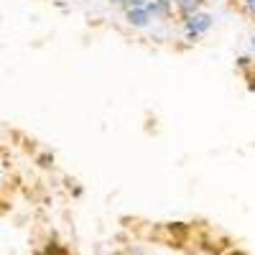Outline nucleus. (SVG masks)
<instances>
[{"instance_id": "obj_11", "label": "nucleus", "mask_w": 255, "mask_h": 255, "mask_svg": "<svg viewBox=\"0 0 255 255\" xmlns=\"http://www.w3.org/2000/svg\"><path fill=\"white\" fill-rule=\"evenodd\" d=\"M113 3H123V0H113Z\"/></svg>"}, {"instance_id": "obj_9", "label": "nucleus", "mask_w": 255, "mask_h": 255, "mask_svg": "<svg viewBox=\"0 0 255 255\" xmlns=\"http://www.w3.org/2000/svg\"><path fill=\"white\" fill-rule=\"evenodd\" d=\"M250 46H253V51H255V38H253V41H250Z\"/></svg>"}, {"instance_id": "obj_8", "label": "nucleus", "mask_w": 255, "mask_h": 255, "mask_svg": "<svg viewBox=\"0 0 255 255\" xmlns=\"http://www.w3.org/2000/svg\"><path fill=\"white\" fill-rule=\"evenodd\" d=\"M245 8H248L250 13H255V0H245Z\"/></svg>"}, {"instance_id": "obj_6", "label": "nucleus", "mask_w": 255, "mask_h": 255, "mask_svg": "<svg viewBox=\"0 0 255 255\" xmlns=\"http://www.w3.org/2000/svg\"><path fill=\"white\" fill-rule=\"evenodd\" d=\"M46 255H69V253L64 250V248H59V245H49L46 248Z\"/></svg>"}, {"instance_id": "obj_7", "label": "nucleus", "mask_w": 255, "mask_h": 255, "mask_svg": "<svg viewBox=\"0 0 255 255\" xmlns=\"http://www.w3.org/2000/svg\"><path fill=\"white\" fill-rule=\"evenodd\" d=\"M238 67H240V69H248V67H250V59H248V56H240V59H238Z\"/></svg>"}, {"instance_id": "obj_2", "label": "nucleus", "mask_w": 255, "mask_h": 255, "mask_svg": "<svg viewBox=\"0 0 255 255\" xmlns=\"http://www.w3.org/2000/svg\"><path fill=\"white\" fill-rule=\"evenodd\" d=\"M125 18H128V23L135 26V28H145L153 20V15L148 13V8H130V10L125 13Z\"/></svg>"}, {"instance_id": "obj_5", "label": "nucleus", "mask_w": 255, "mask_h": 255, "mask_svg": "<svg viewBox=\"0 0 255 255\" xmlns=\"http://www.w3.org/2000/svg\"><path fill=\"white\" fill-rule=\"evenodd\" d=\"M123 3L128 5V10H130V8H145L148 5L145 0H123Z\"/></svg>"}, {"instance_id": "obj_4", "label": "nucleus", "mask_w": 255, "mask_h": 255, "mask_svg": "<svg viewBox=\"0 0 255 255\" xmlns=\"http://www.w3.org/2000/svg\"><path fill=\"white\" fill-rule=\"evenodd\" d=\"M176 5H179V10H181L186 18H191L194 13H199V10H197V0H176Z\"/></svg>"}, {"instance_id": "obj_3", "label": "nucleus", "mask_w": 255, "mask_h": 255, "mask_svg": "<svg viewBox=\"0 0 255 255\" xmlns=\"http://www.w3.org/2000/svg\"><path fill=\"white\" fill-rule=\"evenodd\" d=\"M145 8H148V13L156 18V15H168V10H171V3H168V0H153V3H148Z\"/></svg>"}, {"instance_id": "obj_1", "label": "nucleus", "mask_w": 255, "mask_h": 255, "mask_svg": "<svg viewBox=\"0 0 255 255\" xmlns=\"http://www.w3.org/2000/svg\"><path fill=\"white\" fill-rule=\"evenodd\" d=\"M215 23V18L209 13H194L191 18H186V33H189V41H197L202 33H207Z\"/></svg>"}, {"instance_id": "obj_10", "label": "nucleus", "mask_w": 255, "mask_h": 255, "mask_svg": "<svg viewBox=\"0 0 255 255\" xmlns=\"http://www.w3.org/2000/svg\"><path fill=\"white\" fill-rule=\"evenodd\" d=\"M230 255H243V253H230Z\"/></svg>"}]
</instances>
